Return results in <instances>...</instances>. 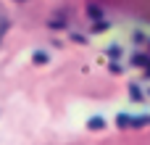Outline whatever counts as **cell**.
<instances>
[]
</instances>
